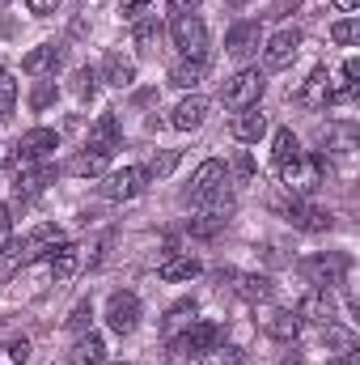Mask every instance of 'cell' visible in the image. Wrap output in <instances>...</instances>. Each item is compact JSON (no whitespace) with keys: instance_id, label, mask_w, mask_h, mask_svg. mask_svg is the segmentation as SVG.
I'll use <instances>...</instances> for the list:
<instances>
[{"instance_id":"cell-39","label":"cell","mask_w":360,"mask_h":365,"mask_svg":"<svg viewBox=\"0 0 360 365\" xmlns=\"http://www.w3.org/2000/svg\"><path fill=\"white\" fill-rule=\"evenodd\" d=\"M233 175H238L242 182H250V179H255V158H250L246 149H242V153L233 158Z\"/></svg>"},{"instance_id":"cell-50","label":"cell","mask_w":360,"mask_h":365,"mask_svg":"<svg viewBox=\"0 0 360 365\" xmlns=\"http://www.w3.org/2000/svg\"><path fill=\"white\" fill-rule=\"evenodd\" d=\"M102 365H106V361H102Z\"/></svg>"},{"instance_id":"cell-1","label":"cell","mask_w":360,"mask_h":365,"mask_svg":"<svg viewBox=\"0 0 360 365\" xmlns=\"http://www.w3.org/2000/svg\"><path fill=\"white\" fill-rule=\"evenodd\" d=\"M221 344V327L216 323H208V319H199V323H191L186 331H182L179 340H170V365H191L199 361L203 353H212Z\"/></svg>"},{"instance_id":"cell-26","label":"cell","mask_w":360,"mask_h":365,"mask_svg":"<svg viewBox=\"0 0 360 365\" xmlns=\"http://www.w3.org/2000/svg\"><path fill=\"white\" fill-rule=\"evenodd\" d=\"M102 361H106V344H102L97 331L81 336V340L73 344V365H102Z\"/></svg>"},{"instance_id":"cell-46","label":"cell","mask_w":360,"mask_h":365,"mask_svg":"<svg viewBox=\"0 0 360 365\" xmlns=\"http://www.w3.org/2000/svg\"><path fill=\"white\" fill-rule=\"evenodd\" d=\"M331 365H360V353H356V349H348V353H339Z\"/></svg>"},{"instance_id":"cell-49","label":"cell","mask_w":360,"mask_h":365,"mask_svg":"<svg viewBox=\"0 0 360 365\" xmlns=\"http://www.w3.org/2000/svg\"><path fill=\"white\" fill-rule=\"evenodd\" d=\"M4 4H9V0H0V9H4Z\"/></svg>"},{"instance_id":"cell-38","label":"cell","mask_w":360,"mask_h":365,"mask_svg":"<svg viewBox=\"0 0 360 365\" xmlns=\"http://www.w3.org/2000/svg\"><path fill=\"white\" fill-rule=\"evenodd\" d=\"M191 319H195V302H179V306H170V314H166V323H170V327L191 323Z\"/></svg>"},{"instance_id":"cell-48","label":"cell","mask_w":360,"mask_h":365,"mask_svg":"<svg viewBox=\"0 0 360 365\" xmlns=\"http://www.w3.org/2000/svg\"><path fill=\"white\" fill-rule=\"evenodd\" d=\"M331 4H335V9H339V13H352V9H356L360 0H331Z\"/></svg>"},{"instance_id":"cell-28","label":"cell","mask_w":360,"mask_h":365,"mask_svg":"<svg viewBox=\"0 0 360 365\" xmlns=\"http://www.w3.org/2000/svg\"><path fill=\"white\" fill-rule=\"evenodd\" d=\"M132 38H136V47H153V43L162 38V17H157V13L136 17V21H132Z\"/></svg>"},{"instance_id":"cell-6","label":"cell","mask_w":360,"mask_h":365,"mask_svg":"<svg viewBox=\"0 0 360 365\" xmlns=\"http://www.w3.org/2000/svg\"><path fill=\"white\" fill-rule=\"evenodd\" d=\"M149 166H123V170H115V175H106L102 182V195L106 200H115V204H123V200H136L144 187H149Z\"/></svg>"},{"instance_id":"cell-14","label":"cell","mask_w":360,"mask_h":365,"mask_svg":"<svg viewBox=\"0 0 360 365\" xmlns=\"http://www.w3.org/2000/svg\"><path fill=\"white\" fill-rule=\"evenodd\" d=\"M60 242H68L60 225H34V230H30V238L21 242V251H26V264H34L38 255H51Z\"/></svg>"},{"instance_id":"cell-17","label":"cell","mask_w":360,"mask_h":365,"mask_svg":"<svg viewBox=\"0 0 360 365\" xmlns=\"http://www.w3.org/2000/svg\"><path fill=\"white\" fill-rule=\"evenodd\" d=\"M208 110H212V102H208V98H199V93H191V98H182L179 106H174L170 123H174L179 132H195V128L208 119Z\"/></svg>"},{"instance_id":"cell-31","label":"cell","mask_w":360,"mask_h":365,"mask_svg":"<svg viewBox=\"0 0 360 365\" xmlns=\"http://www.w3.org/2000/svg\"><path fill=\"white\" fill-rule=\"evenodd\" d=\"M331 38H335L339 47H352V43H360V21H356V17L335 21V26H331Z\"/></svg>"},{"instance_id":"cell-43","label":"cell","mask_w":360,"mask_h":365,"mask_svg":"<svg viewBox=\"0 0 360 365\" xmlns=\"http://www.w3.org/2000/svg\"><path fill=\"white\" fill-rule=\"evenodd\" d=\"M344 86H360V60H344Z\"/></svg>"},{"instance_id":"cell-29","label":"cell","mask_w":360,"mask_h":365,"mask_svg":"<svg viewBox=\"0 0 360 365\" xmlns=\"http://www.w3.org/2000/svg\"><path fill=\"white\" fill-rule=\"evenodd\" d=\"M327 81H331V77H327V68H314V73H309V81H305V90H301V102H309V106H327V93H331Z\"/></svg>"},{"instance_id":"cell-44","label":"cell","mask_w":360,"mask_h":365,"mask_svg":"<svg viewBox=\"0 0 360 365\" xmlns=\"http://www.w3.org/2000/svg\"><path fill=\"white\" fill-rule=\"evenodd\" d=\"M26 4H30V13H38V17H43V13H55V4H60V0H26Z\"/></svg>"},{"instance_id":"cell-34","label":"cell","mask_w":360,"mask_h":365,"mask_svg":"<svg viewBox=\"0 0 360 365\" xmlns=\"http://www.w3.org/2000/svg\"><path fill=\"white\" fill-rule=\"evenodd\" d=\"M93 90H97V73H93V68H77V73H73V93H77V98H90Z\"/></svg>"},{"instance_id":"cell-36","label":"cell","mask_w":360,"mask_h":365,"mask_svg":"<svg viewBox=\"0 0 360 365\" xmlns=\"http://www.w3.org/2000/svg\"><path fill=\"white\" fill-rule=\"evenodd\" d=\"M90 319H93V306H90V302H77V306H73V314H68V327H73V331H85V327H90Z\"/></svg>"},{"instance_id":"cell-16","label":"cell","mask_w":360,"mask_h":365,"mask_svg":"<svg viewBox=\"0 0 360 365\" xmlns=\"http://www.w3.org/2000/svg\"><path fill=\"white\" fill-rule=\"evenodd\" d=\"M60 64H64V47H60V43H43V47H34V51L21 60V68H26L30 77H51Z\"/></svg>"},{"instance_id":"cell-11","label":"cell","mask_w":360,"mask_h":365,"mask_svg":"<svg viewBox=\"0 0 360 365\" xmlns=\"http://www.w3.org/2000/svg\"><path fill=\"white\" fill-rule=\"evenodd\" d=\"M297 319H309V323H318V327H331V323H335V302H331V293H327V289H309V293L301 297V306H297Z\"/></svg>"},{"instance_id":"cell-37","label":"cell","mask_w":360,"mask_h":365,"mask_svg":"<svg viewBox=\"0 0 360 365\" xmlns=\"http://www.w3.org/2000/svg\"><path fill=\"white\" fill-rule=\"evenodd\" d=\"M51 102H55V81H43V86H34V93H30V106H34V110L51 106Z\"/></svg>"},{"instance_id":"cell-42","label":"cell","mask_w":360,"mask_h":365,"mask_svg":"<svg viewBox=\"0 0 360 365\" xmlns=\"http://www.w3.org/2000/svg\"><path fill=\"white\" fill-rule=\"evenodd\" d=\"M9 357L17 365H26L30 361V340H13V344H9Z\"/></svg>"},{"instance_id":"cell-13","label":"cell","mask_w":360,"mask_h":365,"mask_svg":"<svg viewBox=\"0 0 360 365\" xmlns=\"http://www.w3.org/2000/svg\"><path fill=\"white\" fill-rule=\"evenodd\" d=\"M229 132H233V140H242V145L259 140V136L268 132V110H259V106H246V110H238V115L229 119Z\"/></svg>"},{"instance_id":"cell-27","label":"cell","mask_w":360,"mask_h":365,"mask_svg":"<svg viewBox=\"0 0 360 365\" xmlns=\"http://www.w3.org/2000/svg\"><path fill=\"white\" fill-rule=\"evenodd\" d=\"M297 331H301V319H297L292 310H275V314L268 319L271 340H284V344H288V340H297Z\"/></svg>"},{"instance_id":"cell-25","label":"cell","mask_w":360,"mask_h":365,"mask_svg":"<svg viewBox=\"0 0 360 365\" xmlns=\"http://www.w3.org/2000/svg\"><path fill=\"white\" fill-rule=\"evenodd\" d=\"M106 162H110V153H102V149H93V145H85L77 158H73V175H85V179H97V175H106Z\"/></svg>"},{"instance_id":"cell-40","label":"cell","mask_w":360,"mask_h":365,"mask_svg":"<svg viewBox=\"0 0 360 365\" xmlns=\"http://www.w3.org/2000/svg\"><path fill=\"white\" fill-rule=\"evenodd\" d=\"M13 102H17V86L9 81V73L0 77V115H9L13 110Z\"/></svg>"},{"instance_id":"cell-35","label":"cell","mask_w":360,"mask_h":365,"mask_svg":"<svg viewBox=\"0 0 360 365\" xmlns=\"http://www.w3.org/2000/svg\"><path fill=\"white\" fill-rule=\"evenodd\" d=\"M238 357H242L238 349H221V344H216V349H212V353H203L199 361H203V365H238Z\"/></svg>"},{"instance_id":"cell-33","label":"cell","mask_w":360,"mask_h":365,"mask_svg":"<svg viewBox=\"0 0 360 365\" xmlns=\"http://www.w3.org/2000/svg\"><path fill=\"white\" fill-rule=\"evenodd\" d=\"M179 149H166L162 158H153V166H149V175H157V179H170L174 175V166H179Z\"/></svg>"},{"instance_id":"cell-47","label":"cell","mask_w":360,"mask_h":365,"mask_svg":"<svg viewBox=\"0 0 360 365\" xmlns=\"http://www.w3.org/2000/svg\"><path fill=\"white\" fill-rule=\"evenodd\" d=\"M195 4H199V0H170L174 13H195Z\"/></svg>"},{"instance_id":"cell-9","label":"cell","mask_w":360,"mask_h":365,"mask_svg":"<svg viewBox=\"0 0 360 365\" xmlns=\"http://www.w3.org/2000/svg\"><path fill=\"white\" fill-rule=\"evenodd\" d=\"M297 47H301V30L284 26L280 34H271L268 38V47H263V64H268V68H284V64H292Z\"/></svg>"},{"instance_id":"cell-22","label":"cell","mask_w":360,"mask_h":365,"mask_svg":"<svg viewBox=\"0 0 360 365\" xmlns=\"http://www.w3.org/2000/svg\"><path fill=\"white\" fill-rule=\"evenodd\" d=\"M221 280H233V289H238L246 302H263L271 293V280L268 276H255V272H221Z\"/></svg>"},{"instance_id":"cell-2","label":"cell","mask_w":360,"mask_h":365,"mask_svg":"<svg viewBox=\"0 0 360 365\" xmlns=\"http://www.w3.org/2000/svg\"><path fill=\"white\" fill-rule=\"evenodd\" d=\"M60 149V136L51 132V128H30L17 145H13V153H9V170H30L34 162H43L47 153H55Z\"/></svg>"},{"instance_id":"cell-45","label":"cell","mask_w":360,"mask_h":365,"mask_svg":"<svg viewBox=\"0 0 360 365\" xmlns=\"http://www.w3.org/2000/svg\"><path fill=\"white\" fill-rule=\"evenodd\" d=\"M9 230H13V212H9V204H0V242L9 238Z\"/></svg>"},{"instance_id":"cell-23","label":"cell","mask_w":360,"mask_h":365,"mask_svg":"<svg viewBox=\"0 0 360 365\" xmlns=\"http://www.w3.org/2000/svg\"><path fill=\"white\" fill-rule=\"evenodd\" d=\"M51 276L55 280H68V276H77V268H81V247L77 242H60L55 251H51Z\"/></svg>"},{"instance_id":"cell-3","label":"cell","mask_w":360,"mask_h":365,"mask_svg":"<svg viewBox=\"0 0 360 365\" xmlns=\"http://www.w3.org/2000/svg\"><path fill=\"white\" fill-rule=\"evenodd\" d=\"M263 90H268V77H263L259 68H242L238 77H229V81H225L221 102H225L229 110H246V106H259Z\"/></svg>"},{"instance_id":"cell-32","label":"cell","mask_w":360,"mask_h":365,"mask_svg":"<svg viewBox=\"0 0 360 365\" xmlns=\"http://www.w3.org/2000/svg\"><path fill=\"white\" fill-rule=\"evenodd\" d=\"M229 221H221V217H208V212H199V217H191V234L195 238H212L216 230H225Z\"/></svg>"},{"instance_id":"cell-24","label":"cell","mask_w":360,"mask_h":365,"mask_svg":"<svg viewBox=\"0 0 360 365\" xmlns=\"http://www.w3.org/2000/svg\"><path fill=\"white\" fill-rule=\"evenodd\" d=\"M199 272H203V264H199L195 255H166L162 268H157L162 280H195Z\"/></svg>"},{"instance_id":"cell-18","label":"cell","mask_w":360,"mask_h":365,"mask_svg":"<svg viewBox=\"0 0 360 365\" xmlns=\"http://www.w3.org/2000/svg\"><path fill=\"white\" fill-rule=\"evenodd\" d=\"M102 81H106V86H115V90L132 86V81H136V60H132V56H123V51H110V56L102 60Z\"/></svg>"},{"instance_id":"cell-8","label":"cell","mask_w":360,"mask_h":365,"mask_svg":"<svg viewBox=\"0 0 360 365\" xmlns=\"http://www.w3.org/2000/svg\"><path fill=\"white\" fill-rule=\"evenodd\" d=\"M280 212H284V221H292L297 230H314V234H318V230H331V212L318 208V204H309V200H301V195L284 200Z\"/></svg>"},{"instance_id":"cell-7","label":"cell","mask_w":360,"mask_h":365,"mask_svg":"<svg viewBox=\"0 0 360 365\" xmlns=\"http://www.w3.org/2000/svg\"><path fill=\"white\" fill-rule=\"evenodd\" d=\"M106 323L115 336H132L140 327V297L136 293H110L106 302Z\"/></svg>"},{"instance_id":"cell-5","label":"cell","mask_w":360,"mask_h":365,"mask_svg":"<svg viewBox=\"0 0 360 365\" xmlns=\"http://www.w3.org/2000/svg\"><path fill=\"white\" fill-rule=\"evenodd\" d=\"M271 162H275V170L284 175V182H288V187L301 179V166H305V149H301V140H297L288 128H280V132H275V140H271Z\"/></svg>"},{"instance_id":"cell-15","label":"cell","mask_w":360,"mask_h":365,"mask_svg":"<svg viewBox=\"0 0 360 365\" xmlns=\"http://www.w3.org/2000/svg\"><path fill=\"white\" fill-rule=\"evenodd\" d=\"M90 145H93V149H102V153H115V149L123 145V123H119V115H115V110L97 115V123L90 128Z\"/></svg>"},{"instance_id":"cell-12","label":"cell","mask_w":360,"mask_h":365,"mask_svg":"<svg viewBox=\"0 0 360 365\" xmlns=\"http://www.w3.org/2000/svg\"><path fill=\"white\" fill-rule=\"evenodd\" d=\"M259 43H263V26L259 21H238L229 34H225V51L229 56H250V51H259Z\"/></svg>"},{"instance_id":"cell-4","label":"cell","mask_w":360,"mask_h":365,"mask_svg":"<svg viewBox=\"0 0 360 365\" xmlns=\"http://www.w3.org/2000/svg\"><path fill=\"white\" fill-rule=\"evenodd\" d=\"M170 38H174V47H179L186 60L208 56V26H203L195 13H179V17L170 21Z\"/></svg>"},{"instance_id":"cell-30","label":"cell","mask_w":360,"mask_h":365,"mask_svg":"<svg viewBox=\"0 0 360 365\" xmlns=\"http://www.w3.org/2000/svg\"><path fill=\"white\" fill-rule=\"evenodd\" d=\"M17 268H26V251H21V242H0V276H13Z\"/></svg>"},{"instance_id":"cell-19","label":"cell","mask_w":360,"mask_h":365,"mask_svg":"<svg viewBox=\"0 0 360 365\" xmlns=\"http://www.w3.org/2000/svg\"><path fill=\"white\" fill-rule=\"evenodd\" d=\"M229 179V170H225V162H216V158H208V162H199V170L191 175V195L199 200V195H208V191H216V187H225Z\"/></svg>"},{"instance_id":"cell-20","label":"cell","mask_w":360,"mask_h":365,"mask_svg":"<svg viewBox=\"0 0 360 365\" xmlns=\"http://www.w3.org/2000/svg\"><path fill=\"white\" fill-rule=\"evenodd\" d=\"M55 179V170L51 166H38V170H21L17 179H13V200L17 204H26V200H34V195H43V187Z\"/></svg>"},{"instance_id":"cell-41","label":"cell","mask_w":360,"mask_h":365,"mask_svg":"<svg viewBox=\"0 0 360 365\" xmlns=\"http://www.w3.org/2000/svg\"><path fill=\"white\" fill-rule=\"evenodd\" d=\"M149 9H153V0H119V13H123V17H132V21H136V17H144Z\"/></svg>"},{"instance_id":"cell-21","label":"cell","mask_w":360,"mask_h":365,"mask_svg":"<svg viewBox=\"0 0 360 365\" xmlns=\"http://www.w3.org/2000/svg\"><path fill=\"white\" fill-rule=\"evenodd\" d=\"M203 77H208V56H199V60H186L182 56L179 64L170 68V86H179V90H195Z\"/></svg>"},{"instance_id":"cell-10","label":"cell","mask_w":360,"mask_h":365,"mask_svg":"<svg viewBox=\"0 0 360 365\" xmlns=\"http://www.w3.org/2000/svg\"><path fill=\"white\" fill-rule=\"evenodd\" d=\"M301 272L309 276L318 289H327V284H339V280H344L348 259H344V255H318V259H305V264H301Z\"/></svg>"}]
</instances>
